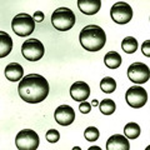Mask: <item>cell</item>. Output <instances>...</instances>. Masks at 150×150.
I'll use <instances>...</instances> for the list:
<instances>
[{"instance_id":"6da1fadb","label":"cell","mask_w":150,"mask_h":150,"mask_svg":"<svg viewBox=\"0 0 150 150\" xmlns=\"http://www.w3.org/2000/svg\"><path fill=\"white\" fill-rule=\"evenodd\" d=\"M18 91L24 101L38 104L45 100L49 95V83L43 75L29 74L20 80Z\"/></svg>"},{"instance_id":"7a4b0ae2","label":"cell","mask_w":150,"mask_h":150,"mask_svg":"<svg viewBox=\"0 0 150 150\" xmlns=\"http://www.w3.org/2000/svg\"><path fill=\"white\" fill-rule=\"evenodd\" d=\"M81 46L88 51H99L104 48L106 43V34L105 31L98 25H86L83 28L79 35Z\"/></svg>"},{"instance_id":"3957f363","label":"cell","mask_w":150,"mask_h":150,"mask_svg":"<svg viewBox=\"0 0 150 150\" xmlns=\"http://www.w3.org/2000/svg\"><path fill=\"white\" fill-rule=\"evenodd\" d=\"M75 21H76V16L69 8H59L51 15V24L59 31L70 30L75 25Z\"/></svg>"},{"instance_id":"277c9868","label":"cell","mask_w":150,"mask_h":150,"mask_svg":"<svg viewBox=\"0 0 150 150\" xmlns=\"http://www.w3.org/2000/svg\"><path fill=\"white\" fill-rule=\"evenodd\" d=\"M13 31L18 36H29L35 30V20L29 14L21 13L13 19L11 21Z\"/></svg>"},{"instance_id":"5b68a950","label":"cell","mask_w":150,"mask_h":150,"mask_svg":"<svg viewBox=\"0 0 150 150\" xmlns=\"http://www.w3.org/2000/svg\"><path fill=\"white\" fill-rule=\"evenodd\" d=\"M39 142V135L31 129L20 130L15 138V144L19 150H36Z\"/></svg>"},{"instance_id":"8992f818","label":"cell","mask_w":150,"mask_h":150,"mask_svg":"<svg viewBox=\"0 0 150 150\" xmlns=\"http://www.w3.org/2000/svg\"><path fill=\"white\" fill-rule=\"evenodd\" d=\"M45 49L40 40L38 39H28L21 46L23 56L29 62H38L44 56Z\"/></svg>"},{"instance_id":"52a82bcc","label":"cell","mask_w":150,"mask_h":150,"mask_svg":"<svg viewBox=\"0 0 150 150\" xmlns=\"http://www.w3.org/2000/svg\"><path fill=\"white\" fill-rule=\"evenodd\" d=\"M110 15L111 19L114 20L116 24H128L133 18V9L129 4L123 3V1H118L111 6L110 10Z\"/></svg>"},{"instance_id":"ba28073f","label":"cell","mask_w":150,"mask_h":150,"mask_svg":"<svg viewBox=\"0 0 150 150\" xmlns=\"http://www.w3.org/2000/svg\"><path fill=\"white\" fill-rule=\"evenodd\" d=\"M126 103L134 109H140L148 101V93L142 86H131L126 91Z\"/></svg>"},{"instance_id":"9c48e42d","label":"cell","mask_w":150,"mask_h":150,"mask_svg":"<svg viewBox=\"0 0 150 150\" xmlns=\"http://www.w3.org/2000/svg\"><path fill=\"white\" fill-rule=\"evenodd\" d=\"M128 78L135 84H144L149 80L150 70L144 63H134L128 68Z\"/></svg>"},{"instance_id":"30bf717a","label":"cell","mask_w":150,"mask_h":150,"mask_svg":"<svg viewBox=\"0 0 150 150\" xmlns=\"http://www.w3.org/2000/svg\"><path fill=\"white\" fill-rule=\"evenodd\" d=\"M54 118L59 125L68 126L73 124V121L75 120V111L70 105H60L56 108Z\"/></svg>"},{"instance_id":"8fae6325","label":"cell","mask_w":150,"mask_h":150,"mask_svg":"<svg viewBox=\"0 0 150 150\" xmlns=\"http://www.w3.org/2000/svg\"><path fill=\"white\" fill-rule=\"evenodd\" d=\"M70 95L75 101H85L90 95V88L85 81H76L70 88Z\"/></svg>"},{"instance_id":"7c38bea8","label":"cell","mask_w":150,"mask_h":150,"mask_svg":"<svg viewBox=\"0 0 150 150\" xmlns=\"http://www.w3.org/2000/svg\"><path fill=\"white\" fill-rule=\"evenodd\" d=\"M130 144L125 135L115 134L106 142V150H129Z\"/></svg>"},{"instance_id":"4fadbf2b","label":"cell","mask_w":150,"mask_h":150,"mask_svg":"<svg viewBox=\"0 0 150 150\" xmlns=\"http://www.w3.org/2000/svg\"><path fill=\"white\" fill-rule=\"evenodd\" d=\"M78 6L85 15H94L100 10V0H78Z\"/></svg>"},{"instance_id":"5bb4252c","label":"cell","mask_w":150,"mask_h":150,"mask_svg":"<svg viewBox=\"0 0 150 150\" xmlns=\"http://www.w3.org/2000/svg\"><path fill=\"white\" fill-rule=\"evenodd\" d=\"M24 75V69L20 64L18 63H10L5 68V76L10 81H19L23 79Z\"/></svg>"},{"instance_id":"9a60e30c","label":"cell","mask_w":150,"mask_h":150,"mask_svg":"<svg viewBox=\"0 0 150 150\" xmlns=\"http://www.w3.org/2000/svg\"><path fill=\"white\" fill-rule=\"evenodd\" d=\"M13 50V39L5 31L0 30V59L5 58Z\"/></svg>"},{"instance_id":"2e32d148","label":"cell","mask_w":150,"mask_h":150,"mask_svg":"<svg viewBox=\"0 0 150 150\" xmlns=\"http://www.w3.org/2000/svg\"><path fill=\"white\" fill-rule=\"evenodd\" d=\"M104 63L109 69H118L121 65V56L116 51H109L104 56Z\"/></svg>"},{"instance_id":"e0dca14e","label":"cell","mask_w":150,"mask_h":150,"mask_svg":"<svg viewBox=\"0 0 150 150\" xmlns=\"http://www.w3.org/2000/svg\"><path fill=\"white\" fill-rule=\"evenodd\" d=\"M121 48H123L125 53L133 54L138 49V40L133 36H126L125 39L121 41Z\"/></svg>"},{"instance_id":"ac0fdd59","label":"cell","mask_w":150,"mask_h":150,"mask_svg":"<svg viewBox=\"0 0 150 150\" xmlns=\"http://www.w3.org/2000/svg\"><path fill=\"white\" fill-rule=\"evenodd\" d=\"M124 134L128 139H137L140 135V126L137 123H128L124 128Z\"/></svg>"},{"instance_id":"d6986e66","label":"cell","mask_w":150,"mask_h":150,"mask_svg":"<svg viewBox=\"0 0 150 150\" xmlns=\"http://www.w3.org/2000/svg\"><path fill=\"white\" fill-rule=\"evenodd\" d=\"M100 89L104 93L110 94V93H112L116 89V81L112 78H110V76H105L100 81Z\"/></svg>"},{"instance_id":"ffe728a7","label":"cell","mask_w":150,"mask_h":150,"mask_svg":"<svg viewBox=\"0 0 150 150\" xmlns=\"http://www.w3.org/2000/svg\"><path fill=\"white\" fill-rule=\"evenodd\" d=\"M99 108H100V111H101L104 115H111L112 112L115 111L116 105H115L114 100H111V99H105V100H103L100 104H99Z\"/></svg>"},{"instance_id":"44dd1931","label":"cell","mask_w":150,"mask_h":150,"mask_svg":"<svg viewBox=\"0 0 150 150\" xmlns=\"http://www.w3.org/2000/svg\"><path fill=\"white\" fill-rule=\"evenodd\" d=\"M99 135H100V133L95 126H89V128H86L85 131H84V137H85L88 142H95V140L99 139Z\"/></svg>"},{"instance_id":"7402d4cb","label":"cell","mask_w":150,"mask_h":150,"mask_svg":"<svg viewBox=\"0 0 150 150\" xmlns=\"http://www.w3.org/2000/svg\"><path fill=\"white\" fill-rule=\"evenodd\" d=\"M59 139H60V134L56 129H50L46 133V140L49 143H56V142H59Z\"/></svg>"},{"instance_id":"603a6c76","label":"cell","mask_w":150,"mask_h":150,"mask_svg":"<svg viewBox=\"0 0 150 150\" xmlns=\"http://www.w3.org/2000/svg\"><path fill=\"white\" fill-rule=\"evenodd\" d=\"M142 51L145 56L150 58V40H145L142 45Z\"/></svg>"},{"instance_id":"cb8c5ba5","label":"cell","mask_w":150,"mask_h":150,"mask_svg":"<svg viewBox=\"0 0 150 150\" xmlns=\"http://www.w3.org/2000/svg\"><path fill=\"white\" fill-rule=\"evenodd\" d=\"M79 109H80L83 114H88V112H90V110H91V105L86 101H83V103H80V105H79Z\"/></svg>"},{"instance_id":"d4e9b609","label":"cell","mask_w":150,"mask_h":150,"mask_svg":"<svg viewBox=\"0 0 150 150\" xmlns=\"http://www.w3.org/2000/svg\"><path fill=\"white\" fill-rule=\"evenodd\" d=\"M33 19H34L35 21H38V23H41V21L44 20V13L43 11H35Z\"/></svg>"},{"instance_id":"484cf974","label":"cell","mask_w":150,"mask_h":150,"mask_svg":"<svg viewBox=\"0 0 150 150\" xmlns=\"http://www.w3.org/2000/svg\"><path fill=\"white\" fill-rule=\"evenodd\" d=\"M88 150H101V148H99V146H90Z\"/></svg>"},{"instance_id":"4316f807","label":"cell","mask_w":150,"mask_h":150,"mask_svg":"<svg viewBox=\"0 0 150 150\" xmlns=\"http://www.w3.org/2000/svg\"><path fill=\"white\" fill-rule=\"evenodd\" d=\"M91 105H94V106H96V105H99V101H98V100H95V99H94V100L91 101Z\"/></svg>"},{"instance_id":"83f0119b","label":"cell","mask_w":150,"mask_h":150,"mask_svg":"<svg viewBox=\"0 0 150 150\" xmlns=\"http://www.w3.org/2000/svg\"><path fill=\"white\" fill-rule=\"evenodd\" d=\"M73 150H81V149L79 148V146H74V148H73Z\"/></svg>"},{"instance_id":"f1b7e54d","label":"cell","mask_w":150,"mask_h":150,"mask_svg":"<svg viewBox=\"0 0 150 150\" xmlns=\"http://www.w3.org/2000/svg\"><path fill=\"white\" fill-rule=\"evenodd\" d=\"M145 150H150V145H148V146H146V149H145Z\"/></svg>"}]
</instances>
